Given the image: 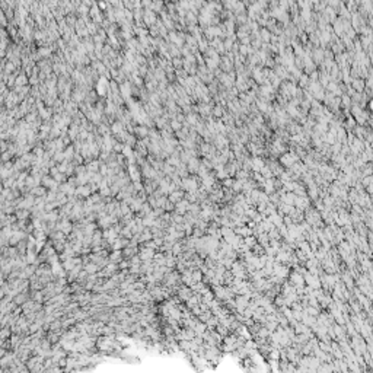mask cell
I'll return each mask as SVG.
<instances>
[{
    "label": "cell",
    "mask_w": 373,
    "mask_h": 373,
    "mask_svg": "<svg viewBox=\"0 0 373 373\" xmlns=\"http://www.w3.org/2000/svg\"><path fill=\"white\" fill-rule=\"evenodd\" d=\"M299 162V158H297L296 153H293V152H290V153H284L283 156L280 158V163L283 165V166H286V168H291L295 163H297Z\"/></svg>",
    "instance_id": "1"
},
{
    "label": "cell",
    "mask_w": 373,
    "mask_h": 373,
    "mask_svg": "<svg viewBox=\"0 0 373 373\" xmlns=\"http://www.w3.org/2000/svg\"><path fill=\"white\" fill-rule=\"evenodd\" d=\"M200 165H201V162H200L197 158H191L189 159V162L187 163V171H188V174L191 172V174H197V171H198Z\"/></svg>",
    "instance_id": "2"
},
{
    "label": "cell",
    "mask_w": 373,
    "mask_h": 373,
    "mask_svg": "<svg viewBox=\"0 0 373 373\" xmlns=\"http://www.w3.org/2000/svg\"><path fill=\"white\" fill-rule=\"evenodd\" d=\"M322 60H324V50L322 48H313V51H312V61H313V64L315 66L321 64Z\"/></svg>",
    "instance_id": "3"
},
{
    "label": "cell",
    "mask_w": 373,
    "mask_h": 373,
    "mask_svg": "<svg viewBox=\"0 0 373 373\" xmlns=\"http://www.w3.org/2000/svg\"><path fill=\"white\" fill-rule=\"evenodd\" d=\"M262 168H264V160H262L261 158L254 156V158L251 159V169H252L254 172H260Z\"/></svg>",
    "instance_id": "4"
},
{
    "label": "cell",
    "mask_w": 373,
    "mask_h": 373,
    "mask_svg": "<svg viewBox=\"0 0 373 373\" xmlns=\"http://www.w3.org/2000/svg\"><path fill=\"white\" fill-rule=\"evenodd\" d=\"M351 87L357 93H363V91H364V80H363V79H353L351 80Z\"/></svg>",
    "instance_id": "5"
},
{
    "label": "cell",
    "mask_w": 373,
    "mask_h": 373,
    "mask_svg": "<svg viewBox=\"0 0 373 373\" xmlns=\"http://www.w3.org/2000/svg\"><path fill=\"white\" fill-rule=\"evenodd\" d=\"M252 76L258 83H264V77H262V69L261 67H254L252 69Z\"/></svg>",
    "instance_id": "6"
},
{
    "label": "cell",
    "mask_w": 373,
    "mask_h": 373,
    "mask_svg": "<svg viewBox=\"0 0 373 373\" xmlns=\"http://www.w3.org/2000/svg\"><path fill=\"white\" fill-rule=\"evenodd\" d=\"M260 36H261V41L264 42V44H270V40H271V32L267 29V28H264V29H261L260 31Z\"/></svg>",
    "instance_id": "7"
},
{
    "label": "cell",
    "mask_w": 373,
    "mask_h": 373,
    "mask_svg": "<svg viewBox=\"0 0 373 373\" xmlns=\"http://www.w3.org/2000/svg\"><path fill=\"white\" fill-rule=\"evenodd\" d=\"M334 32L335 34H338V35L341 36L342 32H344V29H342V23H341V18H337L335 21H334ZM334 34V35H335Z\"/></svg>",
    "instance_id": "8"
},
{
    "label": "cell",
    "mask_w": 373,
    "mask_h": 373,
    "mask_svg": "<svg viewBox=\"0 0 373 373\" xmlns=\"http://www.w3.org/2000/svg\"><path fill=\"white\" fill-rule=\"evenodd\" d=\"M197 123H198V115L197 114H188L187 115V124L189 127H194Z\"/></svg>",
    "instance_id": "9"
},
{
    "label": "cell",
    "mask_w": 373,
    "mask_h": 373,
    "mask_svg": "<svg viewBox=\"0 0 373 373\" xmlns=\"http://www.w3.org/2000/svg\"><path fill=\"white\" fill-rule=\"evenodd\" d=\"M262 187H265V191L268 193V194H271V193H274V182H273V178L271 179H265L264 181V184H262Z\"/></svg>",
    "instance_id": "10"
},
{
    "label": "cell",
    "mask_w": 373,
    "mask_h": 373,
    "mask_svg": "<svg viewBox=\"0 0 373 373\" xmlns=\"http://www.w3.org/2000/svg\"><path fill=\"white\" fill-rule=\"evenodd\" d=\"M260 172H261V174H262V175H261V176H262V178H264V179H271V178H273V176H274V175H273V172H271V169L268 168L267 165H264V168L261 169Z\"/></svg>",
    "instance_id": "11"
},
{
    "label": "cell",
    "mask_w": 373,
    "mask_h": 373,
    "mask_svg": "<svg viewBox=\"0 0 373 373\" xmlns=\"http://www.w3.org/2000/svg\"><path fill=\"white\" fill-rule=\"evenodd\" d=\"M182 197H184V193H182V191H175V193L171 194V201H172V203H179Z\"/></svg>",
    "instance_id": "12"
},
{
    "label": "cell",
    "mask_w": 373,
    "mask_h": 373,
    "mask_svg": "<svg viewBox=\"0 0 373 373\" xmlns=\"http://www.w3.org/2000/svg\"><path fill=\"white\" fill-rule=\"evenodd\" d=\"M357 124H356V121H354V118L353 117H348L347 121H345V128L348 130V133H351L353 130H354V127H356Z\"/></svg>",
    "instance_id": "13"
},
{
    "label": "cell",
    "mask_w": 373,
    "mask_h": 373,
    "mask_svg": "<svg viewBox=\"0 0 373 373\" xmlns=\"http://www.w3.org/2000/svg\"><path fill=\"white\" fill-rule=\"evenodd\" d=\"M340 101H341V104L345 108H347V109H350V108H351V98H350V96H347V95H342V98H340Z\"/></svg>",
    "instance_id": "14"
},
{
    "label": "cell",
    "mask_w": 373,
    "mask_h": 373,
    "mask_svg": "<svg viewBox=\"0 0 373 373\" xmlns=\"http://www.w3.org/2000/svg\"><path fill=\"white\" fill-rule=\"evenodd\" d=\"M299 82H300V86L302 87H307V85H309V76L302 73L300 77H299Z\"/></svg>",
    "instance_id": "15"
},
{
    "label": "cell",
    "mask_w": 373,
    "mask_h": 373,
    "mask_svg": "<svg viewBox=\"0 0 373 373\" xmlns=\"http://www.w3.org/2000/svg\"><path fill=\"white\" fill-rule=\"evenodd\" d=\"M223 47H225V51H230L233 48V41L230 38H226L225 41H223Z\"/></svg>",
    "instance_id": "16"
},
{
    "label": "cell",
    "mask_w": 373,
    "mask_h": 373,
    "mask_svg": "<svg viewBox=\"0 0 373 373\" xmlns=\"http://www.w3.org/2000/svg\"><path fill=\"white\" fill-rule=\"evenodd\" d=\"M232 188H233V191H240V189L244 188V181H239V179L233 181V185H232Z\"/></svg>",
    "instance_id": "17"
},
{
    "label": "cell",
    "mask_w": 373,
    "mask_h": 373,
    "mask_svg": "<svg viewBox=\"0 0 373 373\" xmlns=\"http://www.w3.org/2000/svg\"><path fill=\"white\" fill-rule=\"evenodd\" d=\"M213 114H214L216 117H223L225 111H223V108L220 107V105H216V107L213 108Z\"/></svg>",
    "instance_id": "18"
},
{
    "label": "cell",
    "mask_w": 373,
    "mask_h": 373,
    "mask_svg": "<svg viewBox=\"0 0 373 373\" xmlns=\"http://www.w3.org/2000/svg\"><path fill=\"white\" fill-rule=\"evenodd\" d=\"M360 184H362V187H369V185H372V175L370 176H364V178L360 179Z\"/></svg>",
    "instance_id": "19"
},
{
    "label": "cell",
    "mask_w": 373,
    "mask_h": 373,
    "mask_svg": "<svg viewBox=\"0 0 373 373\" xmlns=\"http://www.w3.org/2000/svg\"><path fill=\"white\" fill-rule=\"evenodd\" d=\"M239 47V56L240 57H245V56H248V50H249V45H238Z\"/></svg>",
    "instance_id": "20"
},
{
    "label": "cell",
    "mask_w": 373,
    "mask_h": 373,
    "mask_svg": "<svg viewBox=\"0 0 373 373\" xmlns=\"http://www.w3.org/2000/svg\"><path fill=\"white\" fill-rule=\"evenodd\" d=\"M217 178H219V179H226V178H229V175H227V172H226V169L217 171Z\"/></svg>",
    "instance_id": "21"
},
{
    "label": "cell",
    "mask_w": 373,
    "mask_h": 373,
    "mask_svg": "<svg viewBox=\"0 0 373 373\" xmlns=\"http://www.w3.org/2000/svg\"><path fill=\"white\" fill-rule=\"evenodd\" d=\"M171 127L174 128L175 131H179V128L182 127V124H181V123H178V121H176V120H174V121H172V123H171Z\"/></svg>",
    "instance_id": "22"
},
{
    "label": "cell",
    "mask_w": 373,
    "mask_h": 373,
    "mask_svg": "<svg viewBox=\"0 0 373 373\" xmlns=\"http://www.w3.org/2000/svg\"><path fill=\"white\" fill-rule=\"evenodd\" d=\"M222 185H223V187H232V185H233V179H232V178H226V179H223Z\"/></svg>",
    "instance_id": "23"
},
{
    "label": "cell",
    "mask_w": 373,
    "mask_h": 373,
    "mask_svg": "<svg viewBox=\"0 0 373 373\" xmlns=\"http://www.w3.org/2000/svg\"><path fill=\"white\" fill-rule=\"evenodd\" d=\"M171 53H172V56H176V58H178V56L181 54V53H179V50L175 45H171Z\"/></svg>",
    "instance_id": "24"
},
{
    "label": "cell",
    "mask_w": 373,
    "mask_h": 373,
    "mask_svg": "<svg viewBox=\"0 0 373 373\" xmlns=\"http://www.w3.org/2000/svg\"><path fill=\"white\" fill-rule=\"evenodd\" d=\"M174 66H176L178 69H181V66H182V60H179V58H174Z\"/></svg>",
    "instance_id": "25"
},
{
    "label": "cell",
    "mask_w": 373,
    "mask_h": 373,
    "mask_svg": "<svg viewBox=\"0 0 373 373\" xmlns=\"http://www.w3.org/2000/svg\"><path fill=\"white\" fill-rule=\"evenodd\" d=\"M324 203H325V204H328V206H331L332 204V198H331V197H325V198H324Z\"/></svg>",
    "instance_id": "26"
}]
</instances>
